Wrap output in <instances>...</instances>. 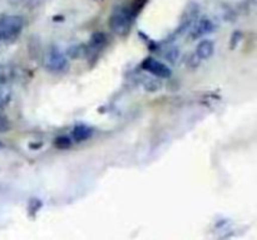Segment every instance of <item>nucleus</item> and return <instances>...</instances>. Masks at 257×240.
Listing matches in <instances>:
<instances>
[{"mask_svg":"<svg viewBox=\"0 0 257 240\" xmlns=\"http://www.w3.org/2000/svg\"><path fill=\"white\" fill-rule=\"evenodd\" d=\"M92 133H93L92 128L80 125L74 128V131H73V137H74V140L77 141V142H82V141L88 140V138L92 136Z\"/></svg>","mask_w":257,"mask_h":240,"instance_id":"nucleus-7","label":"nucleus"},{"mask_svg":"<svg viewBox=\"0 0 257 240\" xmlns=\"http://www.w3.org/2000/svg\"><path fill=\"white\" fill-rule=\"evenodd\" d=\"M142 68L151 74L156 75L158 78H168L171 77V69L165 64V63L160 62V60L155 59V58H146L142 63Z\"/></svg>","mask_w":257,"mask_h":240,"instance_id":"nucleus-4","label":"nucleus"},{"mask_svg":"<svg viewBox=\"0 0 257 240\" xmlns=\"http://www.w3.org/2000/svg\"><path fill=\"white\" fill-rule=\"evenodd\" d=\"M213 23L211 22L210 19H207V18H202V19L198 20L197 23L195 24V27H193L192 29V38H200V37H203V35L208 34V33H211L213 30Z\"/></svg>","mask_w":257,"mask_h":240,"instance_id":"nucleus-5","label":"nucleus"},{"mask_svg":"<svg viewBox=\"0 0 257 240\" xmlns=\"http://www.w3.org/2000/svg\"><path fill=\"white\" fill-rule=\"evenodd\" d=\"M12 81V70L5 65H0V93L4 92V88Z\"/></svg>","mask_w":257,"mask_h":240,"instance_id":"nucleus-8","label":"nucleus"},{"mask_svg":"<svg viewBox=\"0 0 257 240\" xmlns=\"http://www.w3.org/2000/svg\"><path fill=\"white\" fill-rule=\"evenodd\" d=\"M70 145H72V142H70L69 138L65 137V136H62V137H58L57 140H55V146H57L58 148H62V150L70 147Z\"/></svg>","mask_w":257,"mask_h":240,"instance_id":"nucleus-9","label":"nucleus"},{"mask_svg":"<svg viewBox=\"0 0 257 240\" xmlns=\"http://www.w3.org/2000/svg\"><path fill=\"white\" fill-rule=\"evenodd\" d=\"M24 19L20 15H4L0 18V40L10 42L17 39L23 32Z\"/></svg>","mask_w":257,"mask_h":240,"instance_id":"nucleus-2","label":"nucleus"},{"mask_svg":"<svg viewBox=\"0 0 257 240\" xmlns=\"http://www.w3.org/2000/svg\"><path fill=\"white\" fill-rule=\"evenodd\" d=\"M44 67L49 72H63L68 67V59L64 53L60 52L58 48L53 47L45 53Z\"/></svg>","mask_w":257,"mask_h":240,"instance_id":"nucleus-3","label":"nucleus"},{"mask_svg":"<svg viewBox=\"0 0 257 240\" xmlns=\"http://www.w3.org/2000/svg\"><path fill=\"white\" fill-rule=\"evenodd\" d=\"M9 100H10V95L9 93H7V91H4V92L0 93V110H2V108H4L5 106L8 105Z\"/></svg>","mask_w":257,"mask_h":240,"instance_id":"nucleus-11","label":"nucleus"},{"mask_svg":"<svg viewBox=\"0 0 257 240\" xmlns=\"http://www.w3.org/2000/svg\"><path fill=\"white\" fill-rule=\"evenodd\" d=\"M136 10L127 5H119L113 10L109 19V27L115 34L125 35L132 27Z\"/></svg>","mask_w":257,"mask_h":240,"instance_id":"nucleus-1","label":"nucleus"},{"mask_svg":"<svg viewBox=\"0 0 257 240\" xmlns=\"http://www.w3.org/2000/svg\"><path fill=\"white\" fill-rule=\"evenodd\" d=\"M10 130V122L5 116L0 115V133L8 132Z\"/></svg>","mask_w":257,"mask_h":240,"instance_id":"nucleus-10","label":"nucleus"},{"mask_svg":"<svg viewBox=\"0 0 257 240\" xmlns=\"http://www.w3.org/2000/svg\"><path fill=\"white\" fill-rule=\"evenodd\" d=\"M213 52H215V44L210 39L201 40L196 48V54L200 59H208L210 57H212Z\"/></svg>","mask_w":257,"mask_h":240,"instance_id":"nucleus-6","label":"nucleus"}]
</instances>
